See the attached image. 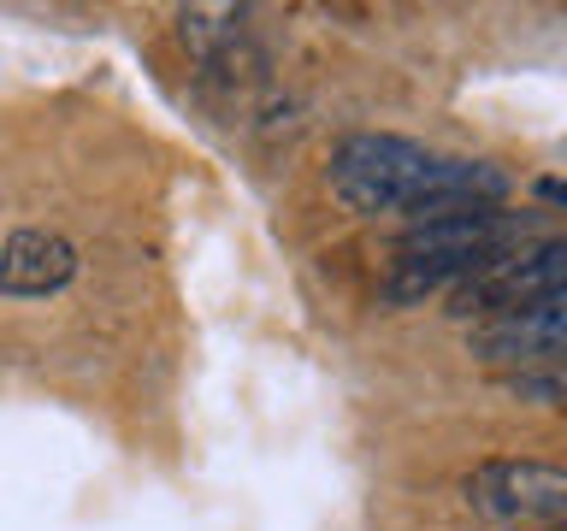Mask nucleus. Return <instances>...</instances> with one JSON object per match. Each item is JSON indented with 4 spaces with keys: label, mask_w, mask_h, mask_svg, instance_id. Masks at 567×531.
<instances>
[{
    "label": "nucleus",
    "mask_w": 567,
    "mask_h": 531,
    "mask_svg": "<svg viewBox=\"0 0 567 531\" xmlns=\"http://www.w3.org/2000/svg\"><path fill=\"white\" fill-rule=\"evenodd\" d=\"M556 531H567V525H556Z\"/></svg>",
    "instance_id": "obj_7"
},
{
    "label": "nucleus",
    "mask_w": 567,
    "mask_h": 531,
    "mask_svg": "<svg viewBox=\"0 0 567 531\" xmlns=\"http://www.w3.org/2000/svg\"><path fill=\"white\" fill-rule=\"evenodd\" d=\"M467 502L491 525L556 531L567 525V467H549V460H485L467 478Z\"/></svg>",
    "instance_id": "obj_3"
},
{
    "label": "nucleus",
    "mask_w": 567,
    "mask_h": 531,
    "mask_svg": "<svg viewBox=\"0 0 567 531\" xmlns=\"http://www.w3.org/2000/svg\"><path fill=\"white\" fill-rule=\"evenodd\" d=\"M455 301H461V313H485V319H514V313L549 308V301H567V237L532 242L520 254H503Z\"/></svg>",
    "instance_id": "obj_4"
},
{
    "label": "nucleus",
    "mask_w": 567,
    "mask_h": 531,
    "mask_svg": "<svg viewBox=\"0 0 567 531\" xmlns=\"http://www.w3.org/2000/svg\"><path fill=\"white\" fill-rule=\"evenodd\" d=\"M331 189L337 201L379 219V212H408L414 225L450 219V212H478L503 201V171L478 159L432 154L408 136H343L331 154Z\"/></svg>",
    "instance_id": "obj_1"
},
{
    "label": "nucleus",
    "mask_w": 567,
    "mask_h": 531,
    "mask_svg": "<svg viewBox=\"0 0 567 531\" xmlns=\"http://www.w3.org/2000/svg\"><path fill=\"white\" fill-rule=\"evenodd\" d=\"M538 195H544V201H556V207H567V177H544Z\"/></svg>",
    "instance_id": "obj_6"
},
{
    "label": "nucleus",
    "mask_w": 567,
    "mask_h": 531,
    "mask_svg": "<svg viewBox=\"0 0 567 531\" xmlns=\"http://www.w3.org/2000/svg\"><path fill=\"white\" fill-rule=\"evenodd\" d=\"M78 272V248L60 230H18L0 242V290L7 295H53Z\"/></svg>",
    "instance_id": "obj_5"
},
{
    "label": "nucleus",
    "mask_w": 567,
    "mask_h": 531,
    "mask_svg": "<svg viewBox=\"0 0 567 531\" xmlns=\"http://www.w3.org/2000/svg\"><path fill=\"white\" fill-rule=\"evenodd\" d=\"M508 242H514V219L496 207L425 219L396 242V278L384 283V295L390 301H420V295L443 290V283H461V290H467L478 272H491V266L508 254Z\"/></svg>",
    "instance_id": "obj_2"
}]
</instances>
